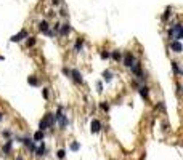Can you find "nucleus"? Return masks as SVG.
Here are the masks:
<instances>
[{
	"label": "nucleus",
	"instance_id": "obj_1",
	"mask_svg": "<svg viewBox=\"0 0 183 160\" xmlns=\"http://www.w3.org/2000/svg\"><path fill=\"white\" fill-rule=\"evenodd\" d=\"M53 125H55V117H53V114H47V115L40 120L39 128H40V131H44L47 127H53Z\"/></svg>",
	"mask_w": 183,
	"mask_h": 160
},
{
	"label": "nucleus",
	"instance_id": "obj_2",
	"mask_svg": "<svg viewBox=\"0 0 183 160\" xmlns=\"http://www.w3.org/2000/svg\"><path fill=\"white\" fill-rule=\"evenodd\" d=\"M53 117H55V122H58V123H60L61 128H64L66 125H68V117L63 114V107L58 109V112H56V114H53Z\"/></svg>",
	"mask_w": 183,
	"mask_h": 160
},
{
	"label": "nucleus",
	"instance_id": "obj_3",
	"mask_svg": "<svg viewBox=\"0 0 183 160\" xmlns=\"http://www.w3.org/2000/svg\"><path fill=\"white\" fill-rule=\"evenodd\" d=\"M169 35L170 37H174L175 39V42H178L180 39L183 37V29H182V24H175L174 27L169 31Z\"/></svg>",
	"mask_w": 183,
	"mask_h": 160
},
{
	"label": "nucleus",
	"instance_id": "obj_4",
	"mask_svg": "<svg viewBox=\"0 0 183 160\" xmlns=\"http://www.w3.org/2000/svg\"><path fill=\"white\" fill-rule=\"evenodd\" d=\"M90 130H92V133H98L100 130H101V123L98 122V120H92V125H90Z\"/></svg>",
	"mask_w": 183,
	"mask_h": 160
},
{
	"label": "nucleus",
	"instance_id": "obj_5",
	"mask_svg": "<svg viewBox=\"0 0 183 160\" xmlns=\"http://www.w3.org/2000/svg\"><path fill=\"white\" fill-rule=\"evenodd\" d=\"M24 37H27V32H26V31H21L19 34H16V35L11 37V42H19V40H23Z\"/></svg>",
	"mask_w": 183,
	"mask_h": 160
},
{
	"label": "nucleus",
	"instance_id": "obj_6",
	"mask_svg": "<svg viewBox=\"0 0 183 160\" xmlns=\"http://www.w3.org/2000/svg\"><path fill=\"white\" fill-rule=\"evenodd\" d=\"M124 64H125L127 67H130L132 64H133V55H132V53H127V55H125V59H124Z\"/></svg>",
	"mask_w": 183,
	"mask_h": 160
},
{
	"label": "nucleus",
	"instance_id": "obj_7",
	"mask_svg": "<svg viewBox=\"0 0 183 160\" xmlns=\"http://www.w3.org/2000/svg\"><path fill=\"white\" fill-rule=\"evenodd\" d=\"M170 48L174 50L175 53H180V51H182V43H180V42H175V40H174V42L170 43Z\"/></svg>",
	"mask_w": 183,
	"mask_h": 160
},
{
	"label": "nucleus",
	"instance_id": "obj_8",
	"mask_svg": "<svg viewBox=\"0 0 183 160\" xmlns=\"http://www.w3.org/2000/svg\"><path fill=\"white\" fill-rule=\"evenodd\" d=\"M23 143H24V144H26V147H29L31 151H36V146H34L32 139H29V138H24V139H23Z\"/></svg>",
	"mask_w": 183,
	"mask_h": 160
},
{
	"label": "nucleus",
	"instance_id": "obj_9",
	"mask_svg": "<svg viewBox=\"0 0 183 160\" xmlns=\"http://www.w3.org/2000/svg\"><path fill=\"white\" fill-rule=\"evenodd\" d=\"M69 31H71V26L66 23V24H63V27L60 29V34L61 35H66V34H69Z\"/></svg>",
	"mask_w": 183,
	"mask_h": 160
},
{
	"label": "nucleus",
	"instance_id": "obj_10",
	"mask_svg": "<svg viewBox=\"0 0 183 160\" xmlns=\"http://www.w3.org/2000/svg\"><path fill=\"white\" fill-rule=\"evenodd\" d=\"M44 131H40V130H39V131H36V135H34V141H37V143H40V141H44Z\"/></svg>",
	"mask_w": 183,
	"mask_h": 160
},
{
	"label": "nucleus",
	"instance_id": "obj_11",
	"mask_svg": "<svg viewBox=\"0 0 183 160\" xmlns=\"http://www.w3.org/2000/svg\"><path fill=\"white\" fill-rule=\"evenodd\" d=\"M71 75L74 77V80H76L77 83H80V82H82V75L79 74V71H71Z\"/></svg>",
	"mask_w": 183,
	"mask_h": 160
},
{
	"label": "nucleus",
	"instance_id": "obj_12",
	"mask_svg": "<svg viewBox=\"0 0 183 160\" xmlns=\"http://www.w3.org/2000/svg\"><path fill=\"white\" fill-rule=\"evenodd\" d=\"M39 29H40L42 32H45V34H47V32H48V23H47V21H42V23L39 24Z\"/></svg>",
	"mask_w": 183,
	"mask_h": 160
},
{
	"label": "nucleus",
	"instance_id": "obj_13",
	"mask_svg": "<svg viewBox=\"0 0 183 160\" xmlns=\"http://www.w3.org/2000/svg\"><path fill=\"white\" fill-rule=\"evenodd\" d=\"M45 151H47V149H45V144L44 143H42L40 144V146H39V149H37V155H39V157H42V155H45Z\"/></svg>",
	"mask_w": 183,
	"mask_h": 160
},
{
	"label": "nucleus",
	"instance_id": "obj_14",
	"mask_svg": "<svg viewBox=\"0 0 183 160\" xmlns=\"http://www.w3.org/2000/svg\"><path fill=\"white\" fill-rule=\"evenodd\" d=\"M10 151H11V141H7V144L3 146V154L5 155H8Z\"/></svg>",
	"mask_w": 183,
	"mask_h": 160
},
{
	"label": "nucleus",
	"instance_id": "obj_15",
	"mask_svg": "<svg viewBox=\"0 0 183 160\" xmlns=\"http://www.w3.org/2000/svg\"><path fill=\"white\" fill-rule=\"evenodd\" d=\"M103 79H105L106 82H109V80L113 79V74H111L109 71H105V72H103Z\"/></svg>",
	"mask_w": 183,
	"mask_h": 160
},
{
	"label": "nucleus",
	"instance_id": "obj_16",
	"mask_svg": "<svg viewBox=\"0 0 183 160\" xmlns=\"http://www.w3.org/2000/svg\"><path fill=\"white\" fill-rule=\"evenodd\" d=\"M27 82H29L31 85H34V87H37V85H39V80H37L34 75H32V77H29V79H27Z\"/></svg>",
	"mask_w": 183,
	"mask_h": 160
},
{
	"label": "nucleus",
	"instance_id": "obj_17",
	"mask_svg": "<svg viewBox=\"0 0 183 160\" xmlns=\"http://www.w3.org/2000/svg\"><path fill=\"white\" fill-rule=\"evenodd\" d=\"M56 157H58V159H61V160H63V159L66 157V151H64V149H60V151L56 152Z\"/></svg>",
	"mask_w": 183,
	"mask_h": 160
},
{
	"label": "nucleus",
	"instance_id": "obj_18",
	"mask_svg": "<svg viewBox=\"0 0 183 160\" xmlns=\"http://www.w3.org/2000/svg\"><path fill=\"white\" fill-rule=\"evenodd\" d=\"M140 95H141L143 98H148V88L146 87H141V88H140Z\"/></svg>",
	"mask_w": 183,
	"mask_h": 160
},
{
	"label": "nucleus",
	"instance_id": "obj_19",
	"mask_svg": "<svg viewBox=\"0 0 183 160\" xmlns=\"http://www.w3.org/2000/svg\"><path fill=\"white\" fill-rule=\"evenodd\" d=\"M79 147H80V146H79V143H72V144H71V151H74V152L79 151Z\"/></svg>",
	"mask_w": 183,
	"mask_h": 160
},
{
	"label": "nucleus",
	"instance_id": "obj_20",
	"mask_svg": "<svg viewBox=\"0 0 183 160\" xmlns=\"http://www.w3.org/2000/svg\"><path fill=\"white\" fill-rule=\"evenodd\" d=\"M113 59L119 61V59H121V53H119V51H113Z\"/></svg>",
	"mask_w": 183,
	"mask_h": 160
},
{
	"label": "nucleus",
	"instance_id": "obj_21",
	"mask_svg": "<svg viewBox=\"0 0 183 160\" xmlns=\"http://www.w3.org/2000/svg\"><path fill=\"white\" fill-rule=\"evenodd\" d=\"M34 43H36V39H34V37H29L27 39V47H32Z\"/></svg>",
	"mask_w": 183,
	"mask_h": 160
},
{
	"label": "nucleus",
	"instance_id": "obj_22",
	"mask_svg": "<svg viewBox=\"0 0 183 160\" xmlns=\"http://www.w3.org/2000/svg\"><path fill=\"white\" fill-rule=\"evenodd\" d=\"M82 43H84V42H82V40L79 39V40H77V43H76V50H77V51H79V50L82 48Z\"/></svg>",
	"mask_w": 183,
	"mask_h": 160
},
{
	"label": "nucleus",
	"instance_id": "obj_23",
	"mask_svg": "<svg viewBox=\"0 0 183 160\" xmlns=\"http://www.w3.org/2000/svg\"><path fill=\"white\" fill-rule=\"evenodd\" d=\"M169 15H170V8H167V10H166V13H164V16H162V19L166 21L167 18H169Z\"/></svg>",
	"mask_w": 183,
	"mask_h": 160
},
{
	"label": "nucleus",
	"instance_id": "obj_24",
	"mask_svg": "<svg viewBox=\"0 0 183 160\" xmlns=\"http://www.w3.org/2000/svg\"><path fill=\"white\" fill-rule=\"evenodd\" d=\"M172 66H174V71L177 72V74H180V72H182V71H180V67H178V64H177V63H174Z\"/></svg>",
	"mask_w": 183,
	"mask_h": 160
},
{
	"label": "nucleus",
	"instance_id": "obj_25",
	"mask_svg": "<svg viewBox=\"0 0 183 160\" xmlns=\"http://www.w3.org/2000/svg\"><path fill=\"white\" fill-rule=\"evenodd\" d=\"M101 109H103V111H108V109H109V106H108L106 103H101Z\"/></svg>",
	"mask_w": 183,
	"mask_h": 160
},
{
	"label": "nucleus",
	"instance_id": "obj_26",
	"mask_svg": "<svg viewBox=\"0 0 183 160\" xmlns=\"http://www.w3.org/2000/svg\"><path fill=\"white\" fill-rule=\"evenodd\" d=\"M63 72H64L66 75H71V71H69L68 67H64V69H63Z\"/></svg>",
	"mask_w": 183,
	"mask_h": 160
},
{
	"label": "nucleus",
	"instance_id": "obj_27",
	"mask_svg": "<svg viewBox=\"0 0 183 160\" xmlns=\"http://www.w3.org/2000/svg\"><path fill=\"white\" fill-rule=\"evenodd\" d=\"M97 88H98V91H103V85L100 83V82H98V83H97Z\"/></svg>",
	"mask_w": 183,
	"mask_h": 160
},
{
	"label": "nucleus",
	"instance_id": "obj_28",
	"mask_svg": "<svg viewBox=\"0 0 183 160\" xmlns=\"http://www.w3.org/2000/svg\"><path fill=\"white\" fill-rule=\"evenodd\" d=\"M101 58H103V59H106V58H109V55H108V53H101Z\"/></svg>",
	"mask_w": 183,
	"mask_h": 160
},
{
	"label": "nucleus",
	"instance_id": "obj_29",
	"mask_svg": "<svg viewBox=\"0 0 183 160\" xmlns=\"http://www.w3.org/2000/svg\"><path fill=\"white\" fill-rule=\"evenodd\" d=\"M52 2H53L55 5H58V3H60V0H52Z\"/></svg>",
	"mask_w": 183,
	"mask_h": 160
},
{
	"label": "nucleus",
	"instance_id": "obj_30",
	"mask_svg": "<svg viewBox=\"0 0 183 160\" xmlns=\"http://www.w3.org/2000/svg\"><path fill=\"white\" fill-rule=\"evenodd\" d=\"M16 160H24V159H23V157H18V159Z\"/></svg>",
	"mask_w": 183,
	"mask_h": 160
},
{
	"label": "nucleus",
	"instance_id": "obj_31",
	"mask_svg": "<svg viewBox=\"0 0 183 160\" xmlns=\"http://www.w3.org/2000/svg\"><path fill=\"white\" fill-rule=\"evenodd\" d=\"M0 120H2V114H0Z\"/></svg>",
	"mask_w": 183,
	"mask_h": 160
}]
</instances>
